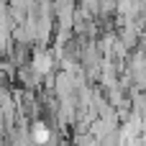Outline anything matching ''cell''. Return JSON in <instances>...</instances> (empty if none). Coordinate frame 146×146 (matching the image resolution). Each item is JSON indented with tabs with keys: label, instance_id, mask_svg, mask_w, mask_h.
<instances>
[{
	"label": "cell",
	"instance_id": "cell-1",
	"mask_svg": "<svg viewBox=\"0 0 146 146\" xmlns=\"http://www.w3.org/2000/svg\"><path fill=\"white\" fill-rule=\"evenodd\" d=\"M33 139H36V144H44V141L49 139V128H46V126H36V128H33Z\"/></svg>",
	"mask_w": 146,
	"mask_h": 146
},
{
	"label": "cell",
	"instance_id": "cell-2",
	"mask_svg": "<svg viewBox=\"0 0 146 146\" xmlns=\"http://www.w3.org/2000/svg\"><path fill=\"white\" fill-rule=\"evenodd\" d=\"M49 64H51V62H49V56H41V54L36 56V69H38V72H46V69H49Z\"/></svg>",
	"mask_w": 146,
	"mask_h": 146
}]
</instances>
